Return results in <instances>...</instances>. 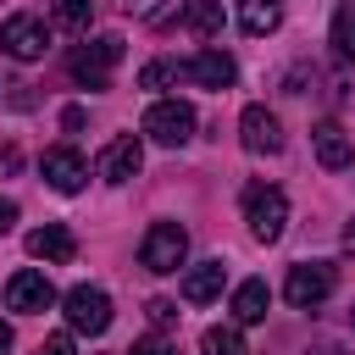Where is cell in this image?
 <instances>
[{
  "label": "cell",
  "instance_id": "cell-1",
  "mask_svg": "<svg viewBox=\"0 0 355 355\" xmlns=\"http://www.w3.org/2000/svg\"><path fill=\"white\" fill-rule=\"evenodd\" d=\"M244 222H250V233L255 239H283V222H288V200H283V189H272V183H250L244 189Z\"/></svg>",
  "mask_w": 355,
  "mask_h": 355
},
{
  "label": "cell",
  "instance_id": "cell-2",
  "mask_svg": "<svg viewBox=\"0 0 355 355\" xmlns=\"http://www.w3.org/2000/svg\"><path fill=\"white\" fill-rule=\"evenodd\" d=\"M116 61H122V39H116V33H100V39H89V44L72 50V78H78L83 89H105Z\"/></svg>",
  "mask_w": 355,
  "mask_h": 355
},
{
  "label": "cell",
  "instance_id": "cell-3",
  "mask_svg": "<svg viewBox=\"0 0 355 355\" xmlns=\"http://www.w3.org/2000/svg\"><path fill=\"white\" fill-rule=\"evenodd\" d=\"M67 327L72 333H89V338H100L105 327H111V294L105 288H94V283H78V288H67Z\"/></svg>",
  "mask_w": 355,
  "mask_h": 355
},
{
  "label": "cell",
  "instance_id": "cell-4",
  "mask_svg": "<svg viewBox=\"0 0 355 355\" xmlns=\"http://www.w3.org/2000/svg\"><path fill=\"white\" fill-rule=\"evenodd\" d=\"M183 255H189V233H183L178 222H150V233H144V244H139V261L166 277V272L183 266Z\"/></svg>",
  "mask_w": 355,
  "mask_h": 355
},
{
  "label": "cell",
  "instance_id": "cell-5",
  "mask_svg": "<svg viewBox=\"0 0 355 355\" xmlns=\"http://www.w3.org/2000/svg\"><path fill=\"white\" fill-rule=\"evenodd\" d=\"M0 50L17 55V61H39V55L50 50V28H44L33 11H17V17L0 22Z\"/></svg>",
  "mask_w": 355,
  "mask_h": 355
},
{
  "label": "cell",
  "instance_id": "cell-6",
  "mask_svg": "<svg viewBox=\"0 0 355 355\" xmlns=\"http://www.w3.org/2000/svg\"><path fill=\"white\" fill-rule=\"evenodd\" d=\"M144 133H150L155 144L178 150V144H189V139H194V111H189L183 100H155V105L144 111Z\"/></svg>",
  "mask_w": 355,
  "mask_h": 355
},
{
  "label": "cell",
  "instance_id": "cell-7",
  "mask_svg": "<svg viewBox=\"0 0 355 355\" xmlns=\"http://www.w3.org/2000/svg\"><path fill=\"white\" fill-rule=\"evenodd\" d=\"M333 283H338V272H333L327 261H300V266L288 272L283 294H288V305H294V311H311V305H322V300L333 294Z\"/></svg>",
  "mask_w": 355,
  "mask_h": 355
},
{
  "label": "cell",
  "instance_id": "cell-8",
  "mask_svg": "<svg viewBox=\"0 0 355 355\" xmlns=\"http://www.w3.org/2000/svg\"><path fill=\"white\" fill-rule=\"evenodd\" d=\"M39 172H44V183H50L55 194H78V189H83V178H89V166H83V155H78L72 144L44 150V155H39Z\"/></svg>",
  "mask_w": 355,
  "mask_h": 355
},
{
  "label": "cell",
  "instance_id": "cell-9",
  "mask_svg": "<svg viewBox=\"0 0 355 355\" xmlns=\"http://www.w3.org/2000/svg\"><path fill=\"white\" fill-rule=\"evenodd\" d=\"M239 139H244L250 155H277V150H283V128H277V116H272L266 105H244V116H239Z\"/></svg>",
  "mask_w": 355,
  "mask_h": 355
},
{
  "label": "cell",
  "instance_id": "cell-10",
  "mask_svg": "<svg viewBox=\"0 0 355 355\" xmlns=\"http://www.w3.org/2000/svg\"><path fill=\"white\" fill-rule=\"evenodd\" d=\"M6 305L22 311V316H33V311H50V305H55V288H50L44 272H17V277L6 283Z\"/></svg>",
  "mask_w": 355,
  "mask_h": 355
},
{
  "label": "cell",
  "instance_id": "cell-11",
  "mask_svg": "<svg viewBox=\"0 0 355 355\" xmlns=\"http://www.w3.org/2000/svg\"><path fill=\"white\" fill-rule=\"evenodd\" d=\"M178 67H183V78H194L200 89H227V83L239 78V67H233L227 50H200V55H189V61H178Z\"/></svg>",
  "mask_w": 355,
  "mask_h": 355
},
{
  "label": "cell",
  "instance_id": "cell-12",
  "mask_svg": "<svg viewBox=\"0 0 355 355\" xmlns=\"http://www.w3.org/2000/svg\"><path fill=\"white\" fill-rule=\"evenodd\" d=\"M139 166H144V150H139L133 133H122L100 150V178L105 183H128V178H139Z\"/></svg>",
  "mask_w": 355,
  "mask_h": 355
},
{
  "label": "cell",
  "instance_id": "cell-13",
  "mask_svg": "<svg viewBox=\"0 0 355 355\" xmlns=\"http://www.w3.org/2000/svg\"><path fill=\"white\" fill-rule=\"evenodd\" d=\"M28 255L67 266V261L78 255V239H72V227H67V222H44V227H33V233H28Z\"/></svg>",
  "mask_w": 355,
  "mask_h": 355
},
{
  "label": "cell",
  "instance_id": "cell-14",
  "mask_svg": "<svg viewBox=\"0 0 355 355\" xmlns=\"http://www.w3.org/2000/svg\"><path fill=\"white\" fill-rule=\"evenodd\" d=\"M311 139H316V161H322L327 172H344V166L355 161V139H349V133H344L338 122H322V128H316Z\"/></svg>",
  "mask_w": 355,
  "mask_h": 355
},
{
  "label": "cell",
  "instance_id": "cell-15",
  "mask_svg": "<svg viewBox=\"0 0 355 355\" xmlns=\"http://www.w3.org/2000/svg\"><path fill=\"white\" fill-rule=\"evenodd\" d=\"M222 283H227V266H222V261H200V266L183 272V300H189V305H205V300L222 294Z\"/></svg>",
  "mask_w": 355,
  "mask_h": 355
},
{
  "label": "cell",
  "instance_id": "cell-16",
  "mask_svg": "<svg viewBox=\"0 0 355 355\" xmlns=\"http://www.w3.org/2000/svg\"><path fill=\"white\" fill-rule=\"evenodd\" d=\"M277 22H283V6H277V0H239V28H244V33L261 39V33H272Z\"/></svg>",
  "mask_w": 355,
  "mask_h": 355
},
{
  "label": "cell",
  "instance_id": "cell-17",
  "mask_svg": "<svg viewBox=\"0 0 355 355\" xmlns=\"http://www.w3.org/2000/svg\"><path fill=\"white\" fill-rule=\"evenodd\" d=\"M266 305H272V294H266L261 277L239 283V294H233V316H239V322H266Z\"/></svg>",
  "mask_w": 355,
  "mask_h": 355
},
{
  "label": "cell",
  "instance_id": "cell-18",
  "mask_svg": "<svg viewBox=\"0 0 355 355\" xmlns=\"http://www.w3.org/2000/svg\"><path fill=\"white\" fill-rule=\"evenodd\" d=\"M183 22H189V33L211 39L222 28V0H183Z\"/></svg>",
  "mask_w": 355,
  "mask_h": 355
},
{
  "label": "cell",
  "instance_id": "cell-19",
  "mask_svg": "<svg viewBox=\"0 0 355 355\" xmlns=\"http://www.w3.org/2000/svg\"><path fill=\"white\" fill-rule=\"evenodd\" d=\"M50 11H55V22L67 33H89V22H94V6L89 0H50Z\"/></svg>",
  "mask_w": 355,
  "mask_h": 355
},
{
  "label": "cell",
  "instance_id": "cell-20",
  "mask_svg": "<svg viewBox=\"0 0 355 355\" xmlns=\"http://www.w3.org/2000/svg\"><path fill=\"white\" fill-rule=\"evenodd\" d=\"M200 355H250V349H244L239 327H205L200 333Z\"/></svg>",
  "mask_w": 355,
  "mask_h": 355
},
{
  "label": "cell",
  "instance_id": "cell-21",
  "mask_svg": "<svg viewBox=\"0 0 355 355\" xmlns=\"http://www.w3.org/2000/svg\"><path fill=\"white\" fill-rule=\"evenodd\" d=\"M333 50L355 61V6H338L333 11Z\"/></svg>",
  "mask_w": 355,
  "mask_h": 355
},
{
  "label": "cell",
  "instance_id": "cell-22",
  "mask_svg": "<svg viewBox=\"0 0 355 355\" xmlns=\"http://www.w3.org/2000/svg\"><path fill=\"white\" fill-rule=\"evenodd\" d=\"M178 78H183L178 61H150V67L139 72V89H166V83H178Z\"/></svg>",
  "mask_w": 355,
  "mask_h": 355
},
{
  "label": "cell",
  "instance_id": "cell-23",
  "mask_svg": "<svg viewBox=\"0 0 355 355\" xmlns=\"http://www.w3.org/2000/svg\"><path fill=\"white\" fill-rule=\"evenodd\" d=\"M144 316H150L155 327H172V322H178V305H172V300H150V305H144Z\"/></svg>",
  "mask_w": 355,
  "mask_h": 355
},
{
  "label": "cell",
  "instance_id": "cell-24",
  "mask_svg": "<svg viewBox=\"0 0 355 355\" xmlns=\"http://www.w3.org/2000/svg\"><path fill=\"white\" fill-rule=\"evenodd\" d=\"M128 355H178V344H166L161 333H150V338H139V344H133Z\"/></svg>",
  "mask_w": 355,
  "mask_h": 355
},
{
  "label": "cell",
  "instance_id": "cell-25",
  "mask_svg": "<svg viewBox=\"0 0 355 355\" xmlns=\"http://www.w3.org/2000/svg\"><path fill=\"white\" fill-rule=\"evenodd\" d=\"M33 355H72V333H50V338H44Z\"/></svg>",
  "mask_w": 355,
  "mask_h": 355
},
{
  "label": "cell",
  "instance_id": "cell-26",
  "mask_svg": "<svg viewBox=\"0 0 355 355\" xmlns=\"http://www.w3.org/2000/svg\"><path fill=\"white\" fill-rule=\"evenodd\" d=\"M116 6H122L128 17H155V11L166 6V0H116Z\"/></svg>",
  "mask_w": 355,
  "mask_h": 355
},
{
  "label": "cell",
  "instance_id": "cell-27",
  "mask_svg": "<svg viewBox=\"0 0 355 355\" xmlns=\"http://www.w3.org/2000/svg\"><path fill=\"white\" fill-rule=\"evenodd\" d=\"M61 128L78 133V128H83V105H67V111H61Z\"/></svg>",
  "mask_w": 355,
  "mask_h": 355
},
{
  "label": "cell",
  "instance_id": "cell-28",
  "mask_svg": "<svg viewBox=\"0 0 355 355\" xmlns=\"http://www.w3.org/2000/svg\"><path fill=\"white\" fill-rule=\"evenodd\" d=\"M17 161H22V155H17V144H6V150H0V172H17Z\"/></svg>",
  "mask_w": 355,
  "mask_h": 355
},
{
  "label": "cell",
  "instance_id": "cell-29",
  "mask_svg": "<svg viewBox=\"0 0 355 355\" xmlns=\"http://www.w3.org/2000/svg\"><path fill=\"white\" fill-rule=\"evenodd\" d=\"M11 222H17V205H11V200H0V233H11Z\"/></svg>",
  "mask_w": 355,
  "mask_h": 355
},
{
  "label": "cell",
  "instance_id": "cell-30",
  "mask_svg": "<svg viewBox=\"0 0 355 355\" xmlns=\"http://www.w3.org/2000/svg\"><path fill=\"white\" fill-rule=\"evenodd\" d=\"M6 349H11V327L0 322V355H6Z\"/></svg>",
  "mask_w": 355,
  "mask_h": 355
},
{
  "label": "cell",
  "instance_id": "cell-31",
  "mask_svg": "<svg viewBox=\"0 0 355 355\" xmlns=\"http://www.w3.org/2000/svg\"><path fill=\"white\" fill-rule=\"evenodd\" d=\"M344 250H349V255H355V222H349V227H344Z\"/></svg>",
  "mask_w": 355,
  "mask_h": 355
}]
</instances>
